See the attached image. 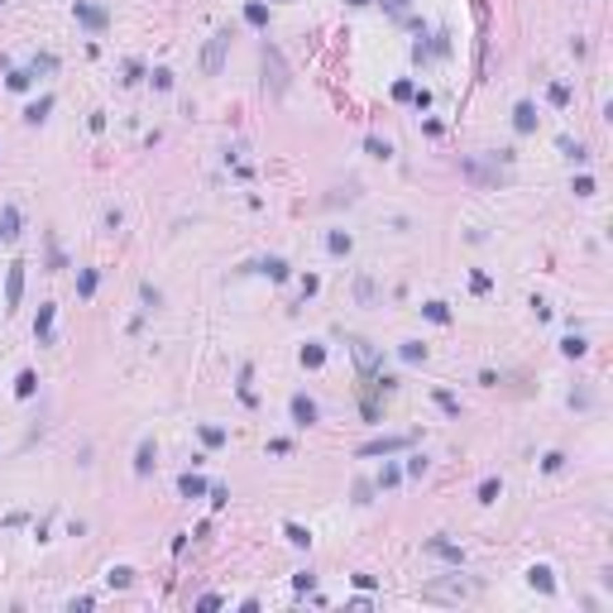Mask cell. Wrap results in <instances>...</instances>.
<instances>
[{"mask_svg":"<svg viewBox=\"0 0 613 613\" xmlns=\"http://www.w3.org/2000/svg\"><path fill=\"white\" fill-rule=\"evenodd\" d=\"M355 360H360L364 369H374V364H379V355H374V350H369L364 340H355Z\"/></svg>","mask_w":613,"mask_h":613,"instance_id":"8","label":"cell"},{"mask_svg":"<svg viewBox=\"0 0 613 613\" xmlns=\"http://www.w3.org/2000/svg\"><path fill=\"white\" fill-rule=\"evenodd\" d=\"M264 72L273 77V92H283V87H288V77H283V58H278V48H264Z\"/></svg>","mask_w":613,"mask_h":613,"instance_id":"3","label":"cell"},{"mask_svg":"<svg viewBox=\"0 0 613 613\" xmlns=\"http://www.w3.org/2000/svg\"><path fill=\"white\" fill-rule=\"evenodd\" d=\"M470 594H475V580H460V575L422 585V599H431V604H460V599H470Z\"/></svg>","mask_w":613,"mask_h":613,"instance_id":"1","label":"cell"},{"mask_svg":"<svg viewBox=\"0 0 613 613\" xmlns=\"http://www.w3.org/2000/svg\"><path fill=\"white\" fill-rule=\"evenodd\" d=\"M202 489H206L202 479H192V475H187V479H183V494H187V499H197V494H202Z\"/></svg>","mask_w":613,"mask_h":613,"instance_id":"12","label":"cell"},{"mask_svg":"<svg viewBox=\"0 0 613 613\" xmlns=\"http://www.w3.org/2000/svg\"><path fill=\"white\" fill-rule=\"evenodd\" d=\"M355 293H360V302H374V283H369V278H360Z\"/></svg>","mask_w":613,"mask_h":613,"instance_id":"11","label":"cell"},{"mask_svg":"<svg viewBox=\"0 0 613 613\" xmlns=\"http://www.w3.org/2000/svg\"><path fill=\"white\" fill-rule=\"evenodd\" d=\"M5 298H10V306H19V298H24V264H10V283H5Z\"/></svg>","mask_w":613,"mask_h":613,"instance_id":"4","label":"cell"},{"mask_svg":"<svg viewBox=\"0 0 613 613\" xmlns=\"http://www.w3.org/2000/svg\"><path fill=\"white\" fill-rule=\"evenodd\" d=\"M288 541H298V546H306L311 537H306V532H302V527H298V522H288Z\"/></svg>","mask_w":613,"mask_h":613,"instance_id":"13","label":"cell"},{"mask_svg":"<svg viewBox=\"0 0 613 613\" xmlns=\"http://www.w3.org/2000/svg\"><path fill=\"white\" fill-rule=\"evenodd\" d=\"M403 446H408V436H384V441L360 446V455H384V450H403Z\"/></svg>","mask_w":613,"mask_h":613,"instance_id":"5","label":"cell"},{"mask_svg":"<svg viewBox=\"0 0 613 613\" xmlns=\"http://www.w3.org/2000/svg\"><path fill=\"white\" fill-rule=\"evenodd\" d=\"M426 551H436V556H446V561H460V551H455V546H446V541H431Z\"/></svg>","mask_w":613,"mask_h":613,"instance_id":"10","label":"cell"},{"mask_svg":"<svg viewBox=\"0 0 613 613\" xmlns=\"http://www.w3.org/2000/svg\"><path fill=\"white\" fill-rule=\"evenodd\" d=\"M134 470H139V475H149V470H154V446H149V441L139 446V460H134Z\"/></svg>","mask_w":613,"mask_h":613,"instance_id":"9","label":"cell"},{"mask_svg":"<svg viewBox=\"0 0 613 613\" xmlns=\"http://www.w3.org/2000/svg\"><path fill=\"white\" fill-rule=\"evenodd\" d=\"M517 129H532V105H517Z\"/></svg>","mask_w":613,"mask_h":613,"instance_id":"14","label":"cell"},{"mask_svg":"<svg viewBox=\"0 0 613 613\" xmlns=\"http://www.w3.org/2000/svg\"><path fill=\"white\" fill-rule=\"evenodd\" d=\"M0 235H5V240L19 235V211H14V206H5V216H0Z\"/></svg>","mask_w":613,"mask_h":613,"instance_id":"7","label":"cell"},{"mask_svg":"<svg viewBox=\"0 0 613 613\" xmlns=\"http://www.w3.org/2000/svg\"><path fill=\"white\" fill-rule=\"evenodd\" d=\"M225 48H230V29H216V34H211V43H206V53H202V72H206V77H216V72H220Z\"/></svg>","mask_w":613,"mask_h":613,"instance_id":"2","label":"cell"},{"mask_svg":"<svg viewBox=\"0 0 613 613\" xmlns=\"http://www.w3.org/2000/svg\"><path fill=\"white\" fill-rule=\"evenodd\" d=\"M77 10H82V19H87V24H105L101 10H87V5H77Z\"/></svg>","mask_w":613,"mask_h":613,"instance_id":"15","label":"cell"},{"mask_svg":"<svg viewBox=\"0 0 613 613\" xmlns=\"http://www.w3.org/2000/svg\"><path fill=\"white\" fill-rule=\"evenodd\" d=\"M403 355H408V360H426V350H422L417 340H408V345H403Z\"/></svg>","mask_w":613,"mask_h":613,"instance_id":"16","label":"cell"},{"mask_svg":"<svg viewBox=\"0 0 613 613\" xmlns=\"http://www.w3.org/2000/svg\"><path fill=\"white\" fill-rule=\"evenodd\" d=\"M0 5H5V0H0Z\"/></svg>","mask_w":613,"mask_h":613,"instance_id":"17","label":"cell"},{"mask_svg":"<svg viewBox=\"0 0 613 613\" xmlns=\"http://www.w3.org/2000/svg\"><path fill=\"white\" fill-rule=\"evenodd\" d=\"M293 417H298V426H311L316 422V403L311 398H293Z\"/></svg>","mask_w":613,"mask_h":613,"instance_id":"6","label":"cell"}]
</instances>
